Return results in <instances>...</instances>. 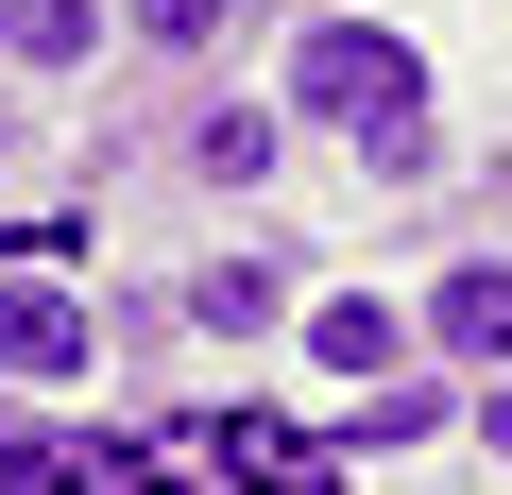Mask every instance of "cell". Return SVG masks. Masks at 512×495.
<instances>
[{
  "label": "cell",
  "instance_id": "1",
  "mask_svg": "<svg viewBox=\"0 0 512 495\" xmlns=\"http://www.w3.org/2000/svg\"><path fill=\"white\" fill-rule=\"evenodd\" d=\"M291 120H342L376 171H427V52L376 18H308L291 35Z\"/></svg>",
  "mask_w": 512,
  "mask_h": 495
},
{
  "label": "cell",
  "instance_id": "2",
  "mask_svg": "<svg viewBox=\"0 0 512 495\" xmlns=\"http://www.w3.org/2000/svg\"><path fill=\"white\" fill-rule=\"evenodd\" d=\"M0 376H103V325H86V291H52V274H0Z\"/></svg>",
  "mask_w": 512,
  "mask_h": 495
},
{
  "label": "cell",
  "instance_id": "3",
  "mask_svg": "<svg viewBox=\"0 0 512 495\" xmlns=\"http://www.w3.org/2000/svg\"><path fill=\"white\" fill-rule=\"evenodd\" d=\"M427 342H444V359H512V257H461V274L427 291Z\"/></svg>",
  "mask_w": 512,
  "mask_h": 495
},
{
  "label": "cell",
  "instance_id": "4",
  "mask_svg": "<svg viewBox=\"0 0 512 495\" xmlns=\"http://www.w3.org/2000/svg\"><path fill=\"white\" fill-rule=\"evenodd\" d=\"M188 461H205V478H239V495H291V478H308V444H291L274 410H222V427H205Z\"/></svg>",
  "mask_w": 512,
  "mask_h": 495
},
{
  "label": "cell",
  "instance_id": "5",
  "mask_svg": "<svg viewBox=\"0 0 512 495\" xmlns=\"http://www.w3.org/2000/svg\"><path fill=\"white\" fill-rule=\"evenodd\" d=\"M103 52V0H0V69H86Z\"/></svg>",
  "mask_w": 512,
  "mask_h": 495
},
{
  "label": "cell",
  "instance_id": "6",
  "mask_svg": "<svg viewBox=\"0 0 512 495\" xmlns=\"http://www.w3.org/2000/svg\"><path fill=\"white\" fill-rule=\"evenodd\" d=\"M308 359H325V376H393V359H410V325L359 291V308H308Z\"/></svg>",
  "mask_w": 512,
  "mask_h": 495
},
{
  "label": "cell",
  "instance_id": "7",
  "mask_svg": "<svg viewBox=\"0 0 512 495\" xmlns=\"http://www.w3.org/2000/svg\"><path fill=\"white\" fill-rule=\"evenodd\" d=\"M188 325L256 342V325H274V257H222V274H188Z\"/></svg>",
  "mask_w": 512,
  "mask_h": 495
},
{
  "label": "cell",
  "instance_id": "8",
  "mask_svg": "<svg viewBox=\"0 0 512 495\" xmlns=\"http://www.w3.org/2000/svg\"><path fill=\"white\" fill-rule=\"evenodd\" d=\"M188 171L256 188V171H274V120H256V103H205V120H188Z\"/></svg>",
  "mask_w": 512,
  "mask_h": 495
},
{
  "label": "cell",
  "instance_id": "9",
  "mask_svg": "<svg viewBox=\"0 0 512 495\" xmlns=\"http://www.w3.org/2000/svg\"><path fill=\"white\" fill-rule=\"evenodd\" d=\"M427 427H444V393H393V376L342 410V444H427Z\"/></svg>",
  "mask_w": 512,
  "mask_h": 495
},
{
  "label": "cell",
  "instance_id": "10",
  "mask_svg": "<svg viewBox=\"0 0 512 495\" xmlns=\"http://www.w3.org/2000/svg\"><path fill=\"white\" fill-rule=\"evenodd\" d=\"M120 18H137V35H154V52H205V35H222V18H239V0H120Z\"/></svg>",
  "mask_w": 512,
  "mask_h": 495
},
{
  "label": "cell",
  "instance_id": "11",
  "mask_svg": "<svg viewBox=\"0 0 512 495\" xmlns=\"http://www.w3.org/2000/svg\"><path fill=\"white\" fill-rule=\"evenodd\" d=\"M0 495H86V444H0Z\"/></svg>",
  "mask_w": 512,
  "mask_h": 495
},
{
  "label": "cell",
  "instance_id": "12",
  "mask_svg": "<svg viewBox=\"0 0 512 495\" xmlns=\"http://www.w3.org/2000/svg\"><path fill=\"white\" fill-rule=\"evenodd\" d=\"M86 495H188L171 461H137V444H86Z\"/></svg>",
  "mask_w": 512,
  "mask_h": 495
},
{
  "label": "cell",
  "instance_id": "13",
  "mask_svg": "<svg viewBox=\"0 0 512 495\" xmlns=\"http://www.w3.org/2000/svg\"><path fill=\"white\" fill-rule=\"evenodd\" d=\"M478 444H495V461H512V393H478Z\"/></svg>",
  "mask_w": 512,
  "mask_h": 495
},
{
  "label": "cell",
  "instance_id": "14",
  "mask_svg": "<svg viewBox=\"0 0 512 495\" xmlns=\"http://www.w3.org/2000/svg\"><path fill=\"white\" fill-rule=\"evenodd\" d=\"M291 495H342V478H291Z\"/></svg>",
  "mask_w": 512,
  "mask_h": 495
},
{
  "label": "cell",
  "instance_id": "15",
  "mask_svg": "<svg viewBox=\"0 0 512 495\" xmlns=\"http://www.w3.org/2000/svg\"><path fill=\"white\" fill-rule=\"evenodd\" d=\"M0 137H18V120H0Z\"/></svg>",
  "mask_w": 512,
  "mask_h": 495
}]
</instances>
